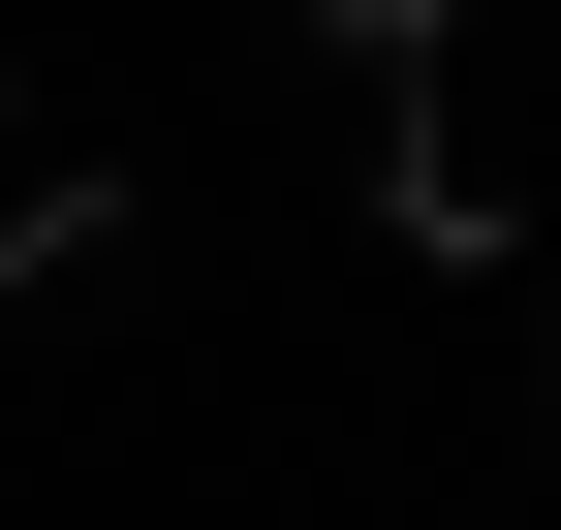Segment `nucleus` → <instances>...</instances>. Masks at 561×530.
Returning <instances> with one entry per match:
<instances>
[{"instance_id": "obj_1", "label": "nucleus", "mask_w": 561, "mask_h": 530, "mask_svg": "<svg viewBox=\"0 0 561 530\" xmlns=\"http://www.w3.org/2000/svg\"><path fill=\"white\" fill-rule=\"evenodd\" d=\"M312 32H343V62H437V32H468V0H312Z\"/></svg>"}]
</instances>
